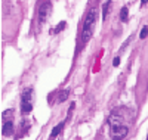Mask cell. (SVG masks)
I'll list each match as a JSON object with an SVG mask.
<instances>
[{"instance_id":"8fae6325","label":"cell","mask_w":148,"mask_h":140,"mask_svg":"<svg viewBox=\"0 0 148 140\" xmlns=\"http://www.w3.org/2000/svg\"><path fill=\"white\" fill-rule=\"evenodd\" d=\"M12 113H14V111H12V109H8V111H5V112H3L2 118H3L5 121H9V118L12 117Z\"/></svg>"},{"instance_id":"6da1fadb","label":"cell","mask_w":148,"mask_h":140,"mask_svg":"<svg viewBox=\"0 0 148 140\" xmlns=\"http://www.w3.org/2000/svg\"><path fill=\"white\" fill-rule=\"evenodd\" d=\"M108 125L111 128V136L114 139H125L129 133V121L121 112L114 111L108 117Z\"/></svg>"},{"instance_id":"4fadbf2b","label":"cell","mask_w":148,"mask_h":140,"mask_svg":"<svg viewBox=\"0 0 148 140\" xmlns=\"http://www.w3.org/2000/svg\"><path fill=\"white\" fill-rule=\"evenodd\" d=\"M113 65H114V67H119V65H120V58H119V56H117V58H114Z\"/></svg>"},{"instance_id":"ba28073f","label":"cell","mask_w":148,"mask_h":140,"mask_svg":"<svg viewBox=\"0 0 148 140\" xmlns=\"http://www.w3.org/2000/svg\"><path fill=\"white\" fill-rule=\"evenodd\" d=\"M127 16H129L127 6H123L121 10H120V19H121V22H126V21H127Z\"/></svg>"},{"instance_id":"7a4b0ae2","label":"cell","mask_w":148,"mask_h":140,"mask_svg":"<svg viewBox=\"0 0 148 140\" xmlns=\"http://www.w3.org/2000/svg\"><path fill=\"white\" fill-rule=\"evenodd\" d=\"M96 15H98V9L96 7H92L89 10V14L86 15V19H84V24H83V30H82V40H83V43H88L90 40L93 31H95Z\"/></svg>"},{"instance_id":"7c38bea8","label":"cell","mask_w":148,"mask_h":140,"mask_svg":"<svg viewBox=\"0 0 148 140\" xmlns=\"http://www.w3.org/2000/svg\"><path fill=\"white\" fill-rule=\"evenodd\" d=\"M148 35V27H144L141 30V34H139V39H145V37Z\"/></svg>"},{"instance_id":"3957f363","label":"cell","mask_w":148,"mask_h":140,"mask_svg":"<svg viewBox=\"0 0 148 140\" xmlns=\"http://www.w3.org/2000/svg\"><path fill=\"white\" fill-rule=\"evenodd\" d=\"M31 111H33V90L27 88L21 97V112L24 115H28Z\"/></svg>"},{"instance_id":"5b68a950","label":"cell","mask_w":148,"mask_h":140,"mask_svg":"<svg viewBox=\"0 0 148 140\" xmlns=\"http://www.w3.org/2000/svg\"><path fill=\"white\" fill-rule=\"evenodd\" d=\"M12 133H14V122H12L10 120L5 121V124L2 127V134L5 137H9V136H12Z\"/></svg>"},{"instance_id":"52a82bcc","label":"cell","mask_w":148,"mask_h":140,"mask_svg":"<svg viewBox=\"0 0 148 140\" xmlns=\"http://www.w3.org/2000/svg\"><path fill=\"white\" fill-rule=\"evenodd\" d=\"M110 10H111V0H105V3L102 6V19H107Z\"/></svg>"},{"instance_id":"9c48e42d","label":"cell","mask_w":148,"mask_h":140,"mask_svg":"<svg viewBox=\"0 0 148 140\" xmlns=\"http://www.w3.org/2000/svg\"><path fill=\"white\" fill-rule=\"evenodd\" d=\"M65 25H67V22H64V21H62V22H59V24H58V27L53 30V34H58V33H61V31H62V30L65 28Z\"/></svg>"},{"instance_id":"5bb4252c","label":"cell","mask_w":148,"mask_h":140,"mask_svg":"<svg viewBox=\"0 0 148 140\" xmlns=\"http://www.w3.org/2000/svg\"><path fill=\"white\" fill-rule=\"evenodd\" d=\"M147 3H148V0H141V5H142V6L147 5Z\"/></svg>"},{"instance_id":"9a60e30c","label":"cell","mask_w":148,"mask_h":140,"mask_svg":"<svg viewBox=\"0 0 148 140\" xmlns=\"http://www.w3.org/2000/svg\"><path fill=\"white\" fill-rule=\"evenodd\" d=\"M113 140H123V139H114V137H113Z\"/></svg>"},{"instance_id":"30bf717a","label":"cell","mask_w":148,"mask_h":140,"mask_svg":"<svg viewBox=\"0 0 148 140\" xmlns=\"http://www.w3.org/2000/svg\"><path fill=\"white\" fill-rule=\"evenodd\" d=\"M68 90H64V92H61L59 93V97H58V102H64V100H67V97H68Z\"/></svg>"},{"instance_id":"8992f818","label":"cell","mask_w":148,"mask_h":140,"mask_svg":"<svg viewBox=\"0 0 148 140\" xmlns=\"http://www.w3.org/2000/svg\"><path fill=\"white\" fill-rule=\"evenodd\" d=\"M62 128H64V122H59L58 125H55L53 130H52V133H51V137H49V140H53L61 131H62Z\"/></svg>"},{"instance_id":"277c9868","label":"cell","mask_w":148,"mask_h":140,"mask_svg":"<svg viewBox=\"0 0 148 140\" xmlns=\"http://www.w3.org/2000/svg\"><path fill=\"white\" fill-rule=\"evenodd\" d=\"M51 10H52V5L51 2H45L40 9H39V16H37V22H39V30L42 28V25L46 22V19L49 18V14H51Z\"/></svg>"}]
</instances>
